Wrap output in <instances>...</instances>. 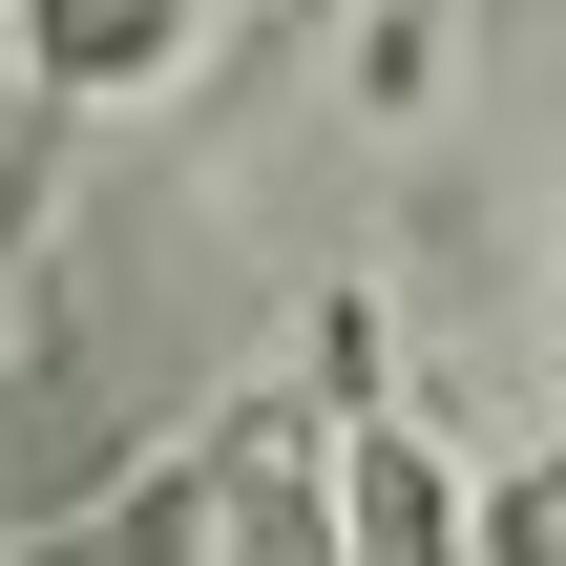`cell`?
Instances as JSON below:
<instances>
[{"label":"cell","instance_id":"1","mask_svg":"<svg viewBox=\"0 0 566 566\" xmlns=\"http://www.w3.org/2000/svg\"><path fill=\"white\" fill-rule=\"evenodd\" d=\"M336 566H462V462L357 399V315H336Z\"/></svg>","mask_w":566,"mask_h":566},{"label":"cell","instance_id":"2","mask_svg":"<svg viewBox=\"0 0 566 566\" xmlns=\"http://www.w3.org/2000/svg\"><path fill=\"white\" fill-rule=\"evenodd\" d=\"M189 42H210V0H21L42 105H147V84H189Z\"/></svg>","mask_w":566,"mask_h":566},{"label":"cell","instance_id":"3","mask_svg":"<svg viewBox=\"0 0 566 566\" xmlns=\"http://www.w3.org/2000/svg\"><path fill=\"white\" fill-rule=\"evenodd\" d=\"M462 566H566V441L504 462V483H462Z\"/></svg>","mask_w":566,"mask_h":566}]
</instances>
